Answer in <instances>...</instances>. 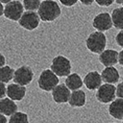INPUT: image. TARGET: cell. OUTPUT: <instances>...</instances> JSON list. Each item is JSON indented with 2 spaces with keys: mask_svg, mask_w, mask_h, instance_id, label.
<instances>
[{
  "mask_svg": "<svg viewBox=\"0 0 123 123\" xmlns=\"http://www.w3.org/2000/svg\"><path fill=\"white\" fill-rule=\"evenodd\" d=\"M37 13L42 21L49 22L54 21L60 16L61 8L54 0H44L40 4Z\"/></svg>",
  "mask_w": 123,
  "mask_h": 123,
  "instance_id": "obj_1",
  "label": "cell"
},
{
  "mask_svg": "<svg viewBox=\"0 0 123 123\" xmlns=\"http://www.w3.org/2000/svg\"><path fill=\"white\" fill-rule=\"evenodd\" d=\"M86 47L93 54H101L106 46V36L102 31H93L87 37Z\"/></svg>",
  "mask_w": 123,
  "mask_h": 123,
  "instance_id": "obj_2",
  "label": "cell"
},
{
  "mask_svg": "<svg viewBox=\"0 0 123 123\" xmlns=\"http://www.w3.org/2000/svg\"><path fill=\"white\" fill-rule=\"evenodd\" d=\"M71 62L64 55H56L51 63V70L57 77H67L71 72Z\"/></svg>",
  "mask_w": 123,
  "mask_h": 123,
  "instance_id": "obj_3",
  "label": "cell"
},
{
  "mask_svg": "<svg viewBox=\"0 0 123 123\" xmlns=\"http://www.w3.org/2000/svg\"><path fill=\"white\" fill-rule=\"evenodd\" d=\"M37 83L41 90L44 92H50L59 83V79L51 69L47 68L43 70L39 75Z\"/></svg>",
  "mask_w": 123,
  "mask_h": 123,
  "instance_id": "obj_4",
  "label": "cell"
},
{
  "mask_svg": "<svg viewBox=\"0 0 123 123\" xmlns=\"http://www.w3.org/2000/svg\"><path fill=\"white\" fill-rule=\"evenodd\" d=\"M96 99L102 104L111 103L116 98V86L111 83H105L99 87L95 93Z\"/></svg>",
  "mask_w": 123,
  "mask_h": 123,
  "instance_id": "obj_5",
  "label": "cell"
},
{
  "mask_svg": "<svg viewBox=\"0 0 123 123\" xmlns=\"http://www.w3.org/2000/svg\"><path fill=\"white\" fill-rule=\"evenodd\" d=\"M33 80V71L29 66H21L14 71L13 80L15 83L27 86Z\"/></svg>",
  "mask_w": 123,
  "mask_h": 123,
  "instance_id": "obj_6",
  "label": "cell"
},
{
  "mask_svg": "<svg viewBox=\"0 0 123 123\" xmlns=\"http://www.w3.org/2000/svg\"><path fill=\"white\" fill-rule=\"evenodd\" d=\"M40 17L35 11H25L18 19L19 25L27 31L35 30L40 24Z\"/></svg>",
  "mask_w": 123,
  "mask_h": 123,
  "instance_id": "obj_7",
  "label": "cell"
},
{
  "mask_svg": "<svg viewBox=\"0 0 123 123\" xmlns=\"http://www.w3.org/2000/svg\"><path fill=\"white\" fill-rule=\"evenodd\" d=\"M23 12H24L23 5L18 0H12L11 2L7 3L4 7L5 17L13 21H18Z\"/></svg>",
  "mask_w": 123,
  "mask_h": 123,
  "instance_id": "obj_8",
  "label": "cell"
},
{
  "mask_svg": "<svg viewBox=\"0 0 123 123\" xmlns=\"http://www.w3.org/2000/svg\"><path fill=\"white\" fill-rule=\"evenodd\" d=\"M92 26L98 31H106L113 27L111 15L107 12H102L97 14L92 19Z\"/></svg>",
  "mask_w": 123,
  "mask_h": 123,
  "instance_id": "obj_9",
  "label": "cell"
},
{
  "mask_svg": "<svg viewBox=\"0 0 123 123\" xmlns=\"http://www.w3.org/2000/svg\"><path fill=\"white\" fill-rule=\"evenodd\" d=\"M69 95H70V90L64 83H61V84L58 83L52 90V97L56 104L68 103Z\"/></svg>",
  "mask_w": 123,
  "mask_h": 123,
  "instance_id": "obj_10",
  "label": "cell"
},
{
  "mask_svg": "<svg viewBox=\"0 0 123 123\" xmlns=\"http://www.w3.org/2000/svg\"><path fill=\"white\" fill-rule=\"evenodd\" d=\"M102 77L101 74L96 70H92L85 75L83 79V84L90 91L97 90L99 87L102 85Z\"/></svg>",
  "mask_w": 123,
  "mask_h": 123,
  "instance_id": "obj_11",
  "label": "cell"
},
{
  "mask_svg": "<svg viewBox=\"0 0 123 123\" xmlns=\"http://www.w3.org/2000/svg\"><path fill=\"white\" fill-rule=\"evenodd\" d=\"M26 87L15 82L6 86V95L13 101H21L26 95Z\"/></svg>",
  "mask_w": 123,
  "mask_h": 123,
  "instance_id": "obj_12",
  "label": "cell"
},
{
  "mask_svg": "<svg viewBox=\"0 0 123 123\" xmlns=\"http://www.w3.org/2000/svg\"><path fill=\"white\" fill-rule=\"evenodd\" d=\"M98 59L105 67H112L118 61V52L114 49H105L99 54Z\"/></svg>",
  "mask_w": 123,
  "mask_h": 123,
  "instance_id": "obj_13",
  "label": "cell"
},
{
  "mask_svg": "<svg viewBox=\"0 0 123 123\" xmlns=\"http://www.w3.org/2000/svg\"><path fill=\"white\" fill-rule=\"evenodd\" d=\"M101 77H102V80L105 81V83L114 84L118 82L120 75L117 68L114 66H112V67H105L101 73Z\"/></svg>",
  "mask_w": 123,
  "mask_h": 123,
  "instance_id": "obj_14",
  "label": "cell"
},
{
  "mask_svg": "<svg viewBox=\"0 0 123 123\" xmlns=\"http://www.w3.org/2000/svg\"><path fill=\"white\" fill-rule=\"evenodd\" d=\"M68 104L72 107H82L86 104V93L82 90H76L70 92Z\"/></svg>",
  "mask_w": 123,
  "mask_h": 123,
  "instance_id": "obj_15",
  "label": "cell"
},
{
  "mask_svg": "<svg viewBox=\"0 0 123 123\" xmlns=\"http://www.w3.org/2000/svg\"><path fill=\"white\" fill-rule=\"evenodd\" d=\"M18 111V105L15 101L8 97L0 99V113L5 116H11Z\"/></svg>",
  "mask_w": 123,
  "mask_h": 123,
  "instance_id": "obj_16",
  "label": "cell"
},
{
  "mask_svg": "<svg viewBox=\"0 0 123 123\" xmlns=\"http://www.w3.org/2000/svg\"><path fill=\"white\" fill-rule=\"evenodd\" d=\"M108 113L116 119H123V99H114L108 106Z\"/></svg>",
  "mask_w": 123,
  "mask_h": 123,
  "instance_id": "obj_17",
  "label": "cell"
},
{
  "mask_svg": "<svg viewBox=\"0 0 123 123\" xmlns=\"http://www.w3.org/2000/svg\"><path fill=\"white\" fill-rule=\"evenodd\" d=\"M65 84L70 91L80 89L83 85V80L78 73H70L65 80Z\"/></svg>",
  "mask_w": 123,
  "mask_h": 123,
  "instance_id": "obj_18",
  "label": "cell"
},
{
  "mask_svg": "<svg viewBox=\"0 0 123 123\" xmlns=\"http://www.w3.org/2000/svg\"><path fill=\"white\" fill-rule=\"evenodd\" d=\"M111 18H112L113 26H114L115 28H117V29L122 30L123 29V6L115 8V9L112 11Z\"/></svg>",
  "mask_w": 123,
  "mask_h": 123,
  "instance_id": "obj_19",
  "label": "cell"
},
{
  "mask_svg": "<svg viewBox=\"0 0 123 123\" xmlns=\"http://www.w3.org/2000/svg\"><path fill=\"white\" fill-rule=\"evenodd\" d=\"M14 71L15 69L9 66H3L0 68V81L3 83H7L14 77Z\"/></svg>",
  "mask_w": 123,
  "mask_h": 123,
  "instance_id": "obj_20",
  "label": "cell"
},
{
  "mask_svg": "<svg viewBox=\"0 0 123 123\" xmlns=\"http://www.w3.org/2000/svg\"><path fill=\"white\" fill-rule=\"evenodd\" d=\"M8 123H29V117L24 112L17 111L10 116Z\"/></svg>",
  "mask_w": 123,
  "mask_h": 123,
  "instance_id": "obj_21",
  "label": "cell"
},
{
  "mask_svg": "<svg viewBox=\"0 0 123 123\" xmlns=\"http://www.w3.org/2000/svg\"><path fill=\"white\" fill-rule=\"evenodd\" d=\"M41 4L40 0H23V7L27 11H35L38 10Z\"/></svg>",
  "mask_w": 123,
  "mask_h": 123,
  "instance_id": "obj_22",
  "label": "cell"
},
{
  "mask_svg": "<svg viewBox=\"0 0 123 123\" xmlns=\"http://www.w3.org/2000/svg\"><path fill=\"white\" fill-rule=\"evenodd\" d=\"M94 1L100 6H109L115 2V0H94Z\"/></svg>",
  "mask_w": 123,
  "mask_h": 123,
  "instance_id": "obj_23",
  "label": "cell"
},
{
  "mask_svg": "<svg viewBox=\"0 0 123 123\" xmlns=\"http://www.w3.org/2000/svg\"><path fill=\"white\" fill-rule=\"evenodd\" d=\"M116 43L118 46L123 48V29L118 31V33L116 35Z\"/></svg>",
  "mask_w": 123,
  "mask_h": 123,
  "instance_id": "obj_24",
  "label": "cell"
},
{
  "mask_svg": "<svg viewBox=\"0 0 123 123\" xmlns=\"http://www.w3.org/2000/svg\"><path fill=\"white\" fill-rule=\"evenodd\" d=\"M116 96L123 99V81L119 82L116 87Z\"/></svg>",
  "mask_w": 123,
  "mask_h": 123,
  "instance_id": "obj_25",
  "label": "cell"
},
{
  "mask_svg": "<svg viewBox=\"0 0 123 123\" xmlns=\"http://www.w3.org/2000/svg\"><path fill=\"white\" fill-rule=\"evenodd\" d=\"M59 1L65 6H72L78 2V0H59Z\"/></svg>",
  "mask_w": 123,
  "mask_h": 123,
  "instance_id": "obj_26",
  "label": "cell"
},
{
  "mask_svg": "<svg viewBox=\"0 0 123 123\" xmlns=\"http://www.w3.org/2000/svg\"><path fill=\"white\" fill-rule=\"evenodd\" d=\"M6 95V87L5 83L0 81V99L4 98Z\"/></svg>",
  "mask_w": 123,
  "mask_h": 123,
  "instance_id": "obj_27",
  "label": "cell"
},
{
  "mask_svg": "<svg viewBox=\"0 0 123 123\" xmlns=\"http://www.w3.org/2000/svg\"><path fill=\"white\" fill-rule=\"evenodd\" d=\"M5 64H6V57H5V55L0 52V68L5 66Z\"/></svg>",
  "mask_w": 123,
  "mask_h": 123,
  "instance_id": "obj_28",
  "label": "cell"
},
{
  "mask_svg": "<svg viewBox=\"0 0 123 123\" xmlns=\"http://www.w3.org/2000/svg\"><path fill=\"white\" fill-rule=\"evenodd\" d=\"M117 63L119 65L123 66V49L118 53V61H117Z\"/></svg>",
  "mask_w": 123,
  "mask_h": 123,
  "instance_id": "obj_29",
  "label": "cell"
},
{
  "mask_svg": "<svg viewBox=\"0 0 123 123\" xmlns=\"http://www.w3.org/2000/svg\"><path fill=\"white\" fill-rule=\"evenodd\" d=\"M94 0H80V2L82 5H85V6H91L92 3H93Z\"/></svg>",
  "mask_w": 123,
  "mask_h": 123,
  "instance_id": "obj_30",
  "label": "cell"
},
{
  "mask_svg": "<svg viewBox=\"0 0 123 123\" xmlns=\"http://www.w3.org/2000/svg\"><path fill=\"white\" fill-rule=\"evenodd\" d=\"M0 123H7V119L5 115L0 113Z\"/></svg>",
  "mask_w": 123,
  "mask_h": 123,
  "instance_id": "obj_31",
  "label": "cell"
},
{
  "mask_svg": "<svg viewBox=\"0 0 123 123\" xmlns=\"http://www.w3.org/2000/svg\"><path fill=\"white\" fill-rule=\"evenodd\" d=\"M2 15H4V6L2 5V3L0 2V17H1Z\"/></svg>",
  "mask_w": 123,
  "mask_h": 123,
  "instance_id": "obj_32",
  "label": "cell"
},
{
  "mask_svg": "<svg viewBox=\"0 0 123 123\" xmlns=\"http://www.w3.org/2000/svg\"><path fill=\"white\" fill-rule=\"evenodd\" d=\"M11 1H12V0H0L1 3H5V4H7V3L11 2Z\"/></svg>",
  "mask_w": 123,
  "mask_h": 123,
  "instance_id": "obj_33",
  "label": "cell"
},
{
  "mask_svg": "<svg viewBox=\"0 0 123 123\" xmlns=\"http://www.w3.org/2000/svg\"><path fill=\"white\" fill-rule=\"evenodd\" d=\"M116 2H117V4H121L122 5V6H123V0H115Z\"/></svg>",
  "mask_w": 123,
  "mask_h": 123,
  "instance_id": "obj_34",
  "label": "cell"
},
{
  "mask_svg": "<svg viewBox=\"0 0 123 123\" xmlns=\"http://www.w3.org/2000/svg\"><path fill=\"white\" fill-rule=\"evenodd\" d=\"M122 123H123V122H122Z\"/></svg>",
  "mask_w": 123,
  "mask_h": 123,
  "instance_id": "obj_35",
  "label": "cell"
}]
</instances>
